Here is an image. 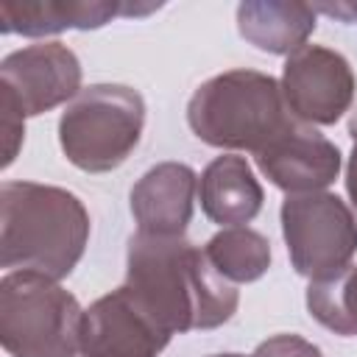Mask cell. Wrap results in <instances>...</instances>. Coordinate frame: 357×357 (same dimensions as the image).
Here are the masks:
<instances>
[{"label":"cell","mask_w":357,"mask_h":357,"mask_svg":"<svg viewBox=\"0 0 357 357\" xmlns=\"http://www.w3.org/2000/svg\"><path fill=\"white\" fill-rule=\"evenodd\" d=\"M279 86L296 120L307 126H332L351 109L357 78L337 50L304 45L287 56Z\"/></svg>","instance_id":"52a82bcc"},{"label":"cell","mask_w":357,"mask_h":357,"mask_svg":"<svg viewBox=\"0 0 357 357\" xmlns=\"http://www.w3.org/2000/svg\"><path fill=\"white\" fill-rule=\"evenodd\" d=\"M84 310L56 279L8 271L0 279V343L11 357H75Z\"/></svg>","instance_id":"277c9868"},{"label":"cell","mask_w":357,"mask_h":357,"mask_svg":"<svg viewBox=\"0 0 357 357\" xmlns=\"http://www.w3.org/2000/svg\"><path fill=\"white\" fill-rule=\"evenodd\" d=\"M89 243V212L64 187L3 181L0 187V265L64 279Z\"/></svg>","instance_id":"7a4b0ae2"},{"label":"cell","mask_w":357,"mask_h":357,"mask_svg":"<svg viewBox=\"0 0 357 357\" xmlns=\"http://www.w3.org/2000/svg\"><path fill=\"white\" fill-rule=\"evenodd\" d=\"M262 176L287 195L324 192L340 173V151L312 126L293 120L268 148L254 153Z\"/></svg>","instance_id":"30bf717a"},{"label":"cell","mask_w":357,"mask_h":357,"mask_svg":"<svg viewBox=\"0 0 357 357\" xmlns=\"http://www.w3.org/2000/svg\"><path fill=\"white\" fill-rule=\"evenodd\" d=\"M0 126H3V167H8L17 159V151L25 137V114L6 95H0Z\"/></svg>","instance_id":"e0dca14e"},{"label":"cell","mask_w":357,"mask_h":357,"mask_svg":"<svg viewBox=\"0 0 357 357\" xmlns=\"http://www.w3.org/2000/svg\"><path fill=\"white\" fill-rule=\"evenodd\" d=\"M170 332L123 284L84 310L81 357H159Z\"/></svg>","instance_id":"9c48e42d"},{"label":"cell","mask_w":357,"mask_h":357,"mask_svg":"<svg viewBox=\"0 0 357 357\" xmlns=\"http://www.w3.org/2000/svg\"><path fill=\"white\" fill-rule=\"evenodd\" d=\"M126 287L170 335L215 329L240 304L237 287L218 273L204 248L184 237L131 234Z\"/></svg>","instance_id":"6da1fadb"},{"label":"cell","mask_w":357,"mask_h":357,"mask_svg":"<svg viewBox=\"0 0 357 357\" xmlns=\"http://www.w3.org/2000/svg\"><path fill=\"white\" fill-rule=\"evenodd\" d=\"M145 100L126 84H92L81 89L59 120V145L84 173L117 170L139 145Z\"/></svg>","instance_id":"5b68a950"},{"label":"cell","mask_w":357,"mask_h":357,"mask_svg":"<svg viewBox=\"0 0 357 357\" xmlns=\"http://www.w3.org/2000/svg\"><path fill=\"white\" fill-rule=\"evenodd\" d=\"M282 234L290 265L310 282L329 279L357 254V218L335 192H304L282 201Z\"/></svg>","instance_id":"8992f818"},{"label":"cell","mask_w":357,"mask_h":357,"mask_svg":"<svg viewBox=\"0 0 357 357\" xmlns=\"http://www.w3.org/2000/svg\"><path fill=\"white\" fill-rule=\"evenodd\" d=\"M310 315L335 335L357 337V265L307 284Z\"/></svg>","instance_id":"2e32d148"},{"label":"cell","mask_w":357,"mask_h":357,"mask_svg":"<svg viewBox=\"0 0 357 357\" xmlns=\"http://www.w3.org/2000/svg\"><path fill=\"white\" fill-rule=\"evenodd\" d=\"M251 357H324V351L301 335H273L262 340Z\"/></svg>","instance_id":"ac0fdd59"},{"label":"cell","mask_w":357,"mask_h":357,"mask_svg":"<svg viewBox=\"0 0 357 357\" xmlns=\"http://www.w3.org/2000/svg\"><path fill=\"white\" fill-rule=\"evenodd\" d=\"M198 201L212 223L229 229L251 223L262 209L265 192L245 156L223 153L204 167L198 178Z\"/></svg>","instance_id":"4fadbf2b"},{"label":"cell","mask_w":357,"mask_h":357,"mask_svg":"<svg viewBox=\"0 0 357 357\" xmlns=\"http://www.w3.org/2000/svg\"><path fill=\"white\" fill-rule=\"evenodd\" d=\"M293 120L279 81L245 67L204 81L187 103L192 134L201 142L226 151L259 153L284 134Z\"/></svg>","instance_id":"3957f363"},{"label":"cell","mask_w":357,"mask_h":357,"mask_svg":"<svg viewBox=\"0 0 357 357\" xmlns=\"http://www.w3.org/2000/svg\"><path fill=\"white\" fill-rule=\"evenodd\" d=\"M349 137H351V153L346 165V192H349V201L357 218V109L351 112V120H349Z\"/></svg>","instance_id":"d6986e66"},{"label":"cell","mask_w":357,"mask_h":357,"mask_svg":"<svg viewBox=\"0 0 357 357\" xmlns=\"http://www.w3.org/2000/svg\"><path fill=\"white\" fill-rule=\"evenodd\" d=\"M209 357H245V354H209Z\"/></svg>","instance_id":"44dd1931"},{"label":"cell","mask_w":357,"mask_h":357,"mask_svg":"<svg viewBox=\"0 0 357 357\" xmlns=\"http://www.w3.org/2000/svg\"><path fill=\"white\" fill-rule=\"evenodd\" d=\"M209 262L218 268L220 276H226L231 284L257 282L271 268V243L265 234L248 229V226H229L220 229L209 243L204 245Z\"/></svg>","instance_id":"9a60e30c"},{"label":"cell","mask_w":357,"mask_h":357,"mask_svg":"<svg viewBox=\"0 0 357 357\" xmlns=\"http://www.w3.org/2000/svg\"><path fill=\"white\" fill-rule=\"evenodd\" d=\"M198 198V176L184 162H159L131 187L128 204L137 231L153 237H184Z\"/></svg>","instance_id":"8fae6325"},{"label":"cell","mask_w":357,"mask_h":357,"mask_svg":"<svg viewBox=\"0 0 357 357\" xmlns=\"http://www.w3.org/2000/svg\"><path fill=\"white\" fill-rule=\"evenodd\" d=\"M153 6L137 8L109 0H45V3H3L0 6V31L22 36H50L67 28L89 31L100 28L114 17L148 14Z\"/></svg>","instance_id":"7c38bea8"},{"label":"cell","mask_w":357,"mask_h":357,"mask_svg":"<svg viewBox=\"0 0 357 357\" xmlns=\"http://www.w3.org/2000/svg\"><path fill=\"white\" fill-rule=\"evenodd\" d=\"M315 8V6H312ZM318 11H324V14H329V17H337V20H343V22H357V6L354 3H335V6H318L315 8V14Z\"/></svg>","instance_id":"ffe728a7"},{"label":"cell","mask_w":357,"mask_h":357,"mask_svg":"<svg viewBox=\"0 0 357 357\" xmlns=\"http://www.w3.org/2000/svg\"><path fill=\"white\" fill-rule=\"evenodd\" d=\"M237 31L257 50L290 56L315 31V8L298 0H245L237 6Z\"/></svg>","instance_id":"5bb4252c"},{"label":"cell","mask_w":357,"mask_h":357,"mask_svg":"<svg viewBox=\"0 0 357 357\" xmlns=\"http://www.w3.org/2000/svg\"><path fill=\"white\" fill-rule=\"evenodd\" d=\"M81 92V61L61 42H36L0 61V95L25 117L45 114Z\"/></svg>","instance_id":"ba28073f"}]
</instances>
